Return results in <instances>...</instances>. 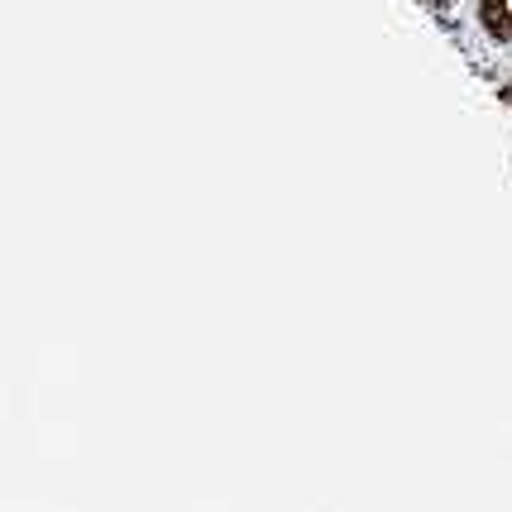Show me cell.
Segmentation results:
<instances>
[{
    "instance_id": "cell-3",
    "label": "cell",
    "mask_w": 512,
    "mask_h": 512,
    "mask_svg": "<svg viewBox=\"0 0 512 512\" xmlns=\"http://www.w3.org/2000/svg\"><path fill=\"white\" fill-rule=\"evenodd\" d=\"M503 101H508V106H512V82H503Z\"/></svg>"
},
{
    "instance_id": "cell-1",
    "label": "cell",
    "mask_w": 512,
    "mask_h": 512,
    "mask_svg": "<svg viewBox=\"0 0 512 512\" xmlns=\"http://www.w3.org/2000/svg\"><path fill=\"white\" fill-rule=\"evenodd\" d=\"M469 20L493 53H512V0H469Z\"/></svg>"
},
{
    "instance_id": "cell-2",
    "label": "cell",
    "mask_w": 512,
    "mask_h": 512,
    "mask_svg": "<svg viewBox=\"0 0 512 512\" xmlns=\"http://www.w3.org/2000/svg\"><path fill=\"white\" fill-rule=\"evenodd\" d=\"M426 5H431V10H446L450 0H426Z\"/></svg>"
}]
</instances>
